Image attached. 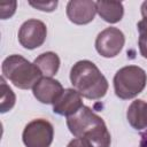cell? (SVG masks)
I'll list each match as a JSON object with an SVG mask.
<instances>
[{
  "label": "cell",
  "mask_w": 147,
  "mask_h": 147,
  "mask_svg": "<svg viewBox=\"0 0 147 147\" xmlns=\"http://www.w3.org/2000/svg\"><path fill=\"white\" fill-rule=\"evenodd\" d=\"M0 87H1V113H6L15 106L16 96L13 90L6 84L3 77L0 78Z\"/></svg>",
  "instance_id": "5bb4252c"
},
{
  "label": "cell",
  "mask_w": 147,
  "mask_h": 147,
  "mask_svg": "<svg viewBox=\"0 0 147 147\" xmlns=\"http://www.w3.org/2000/svg\"><path fill=\"white\" fill-rule=\"evenodd\" d=\"M139 147H147V133L141 134V140H140Z\"/></svg>",
  "instance_id": "ffe728a7"
},
{
  "label": "cell",
  "mask_w": 147,
  "mask_h": 147,
  "mask_svg": "<svg viewBox=\"0 0 147 147\" xmlns=\"http://www.w3.org/2000/svg\"><path fill=\"white\" fill-rule=\"evenodd\" d=\"M125 44L124 33L114 26L102 30L95 39V49L103 57H115Z\"/></svg>",
  "instance_id": "8992f818"
},
{
  "label": "cell",
  "mask_w": 147,
  "mask_h": 147,
  "mask_svg": "<svg viewBox=\"0 0 147 147\" xmlns=\"http://www.w3.org/2000/svg\"><path fill=\"white\" fill-rule=\"evenodd\" d=\"M84 107L82 95L75 88H65L53 105V111L61 116H71Z\"/></svg>",
  "instance_id": "30bf717a"
},
{
  "label": "cell",
  "mask_w": 147,
  "mask_h": 147,
  "mask_svg": "<svg viewBox=\"0 0 147 147\" xmlns=\"http://www.w3.org/2000/svg\"><path fill=\"white\" fill-rule=\"evenodd\" d=\"M67 125L84 147H110L111 137L105 121L90 107L84 106L76 114L68 116Z\"/></svg>",
  "instance_id": "6da1fadb"
},
{
  "label": "cell",
  "mask_w": 147,
  "mask_h": 147,
  "mask_svg": "<svg viewBox=\"0 0 147 147\" xmlns=\"http://www.w3.org/2000/svg\"><path fill=\"white\" fill-rule=\"evenodd\" d=\"M147 84L146 71L138 65H126L116 71L114 76L115 94L123 100L137 96Z\"/></svg>",
  "instance_id": "277c9868"
},
{
  "label": "cell",
  "mask_w": 147,
  "mask_h": 147,
  "mask_svg": "<svg viewBox=\"0 0 147 147\" xmlns=\"http://www.w3.org/2000/svg\"><path fill=\"white\" fill-rule=\"evenodd\" d=\"M137 28L139 31V40H138L139 51L140 54L145 59H147V17L139 21Z\"/></svg>",
  "instance_id": "9a60e30c"
},
{
  "label": "cell",
  "mask_w": 147,
  "mask_h": 147,
  "mask_svg": "<svg viewBox=\"0 0 147 147\" xmlns=\"http://www.w3.org/2000/svg\"><path fill=\"white\" fill-rule=\"evenodd\" d=\"M18 41L26 49H34L40 47L47 37V26L44 22L30 18L25 21L18 30Z\"/></svg>",
  "instance_id": "52a82bcc"
},
{
  "label": "cell",
  "mask_w": 147,
  "mask_h": 147,
  "mask_svg": "<svg viewBox=\"0 0 147 147\" xmlns=\"http://www.w3.org/2000/svg\"><path fill=\"white\" fill-rule=\"evenodd\" d=\"M70 82L74 88L84 98L99 100L108 91V82L99 68L88 60L76 62L70 70Z\"/></svg>",
  "instance_id": "7a4b0ae2"
},
{
  "label": "cell",
  "mask_w": 147,
  "mask_h": 147,
  "mask_svg": "<svg viewBox=\"0 0 147 147\" xmlns=\"http://www.w3.org/2000/svg\"><path fill=\"white\" fill-rule=\"evenodd\" d=\"M54 138V127L47 119L37 118L29 122L22 133L26 147H49Z\"/></svg>",
  "instance_id": "5b68a950"
},
{
  "label": "cell",
  "mask_w": 147,
  "mask_h": 147,
  "mask_svg": "<svg viewBox=\"0 0 147 147\" xmlns=\"http://www.w3.org/2000/svg\"><path fill=\"white\" fill-rule=\"evenodd\" d=\"M2 77L21 90L33 88L42 74L34 63H31L22 55L13 54L6 57L1 65Z\"/></svg>",
  "instance_id": "3957f363"
},
{
  "label": "cell",
  "mask_w": 147,
  "mask_h": 147,
  "mask_svg": "<svg viewBox=\"0 0 147 147\" xmlns=\"http://www.w3.org/2000/svg\"><path fill=\"white\" fill-rule=\"evenodd\" d=\"M126 117L130 125L136 130H144L147 127V102L137 99L131 102L127 108Z\"/></svg>",
  "instance_id": "7c38bea8"
},
{
  "label": "cell",
  "mask_w": 147,
  "mask_h": 147,
  "mask_svg": "<svg viewBox=\"0 0 147 147\" xmlns=\"http://www.w3.org/2000/svg\"><path fill=\"white\" fill-rule=\"evenodd\" d=\"M44 77H53L60 68V57L54 52H45L36 57L33 62Z\"/></svg>",
  "instance_id": "4fadbf2b"
},
{
  "label": "cell",
  "mask_w": 147,
  "mask_h": 147,
  "mask_svg": "<svg viewBox=\"0 0 147 147\" xmlns=\"http://www.w3.org/2000/svg\"><path fill=\"white\" fill-rule=\"evenodd\" d=\"M67 147H84V145L82 144V141H80L79 139L75 138V139H72V140L68 144V146H67Z\"/></svg>",
  "instance_id": "ac0fdd59"
},
{
  "label": "cell",
  "mask_w": 147,
  "mask_h": 147,
  "mask_svg": "<svg viewBox=\"0 0 147 147\" xmlns=\"http://www.w3.org/2000/svg\"><path fill=\"white\" fill-rule=\"evenodd\" d=\"M16 1H1L0 2V15L2 20H6L14 15L16 10Z\"/></svg>",
  "instance_id": "2e32d148"
},
{
  "label": "cell",
  "mask_w": 147,
  "mask_h": 147,
  "mask_svg": "<svg viewBox=\"0 0 147 147\" xmlns=\"http://www.w3.org/2000/svg\"><path fill=\"white\" fill-rule=\"evenodd\" d=\"M63 91L61 83L52 77H41L32 88L34 98L45 105H54Z\"/></svg>",
  "instance_id": "9c48e42d"
},
{
  "label": "cell",
  "mask_w": 147,
  "mask_h": 147,
  "mask_svg": "<svg viewBox=\"0 0 147 147\" xmlns=\"http://www.w3.org/2000/svg\"><path fill=\"white\" fill-rule=\"evenodd\" d=\"M95 7L99 16L108 23H117L123 18L124 7L119 1L99 0L95 1Z\"/></svg>",
  "instance_id": "8fae6325"
},
{
  "label": "cell",
  "mask_w": 147,
  "mask_h": 147,
  "mask_svg": "<svg viewBox=\"0 0 147 147\" xmlns=\"http://www.w3.org/2000/svg\"><path fill=\"white\" fill-rule=\"evenodd\" d=\"M96 13L95 1L91 0H71L67 3V16L70 22L84 25L94 20Z\"/></svg>",
  "instance_id": "ba28073f"
},
{
  "label": "cell",
  "mask_w": 147,
  "mask_h": 147,
  "mask_svg": "<svg viewBox=\"0 0 147 147\" xmlns=\"http://www.w3.org/2000/svg\"><path fill=\"white\" fill-rule=\"evenodd\" d=\"M141 15H142V18H146L147 17V1H144L142 5H141Z\"/></svg>",
  "instance_id": "d6986e66"
},
{
  "label": "cell",
  "mask_w": 147,
  "mask_h": 147,
  "mask_svg": "<svg viewBox=\"0 0 147 147\" xmlns=\"http://www.w3.org/2000/svg\"><path fill=\"white\" fill-rule=\"evenodd\" d=\"M29 5L39 9V10H42V11H53L56 7H57V1H48V2H45V1H37V2H33V1H29Z\"/></svg>",
  "instance_id": "e0dca14e"
}]
</instances>
